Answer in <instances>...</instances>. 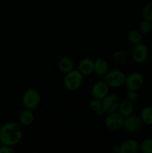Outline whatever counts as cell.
<instances>
[{"instance_id": "cell-1", "label": "cell", "mask_w": 152, "mask_h": 153, "mask_svg": "<svg viewBox=\"0 0 152 153\" xmlns=\"http://www.w3.org/2000/svg\"><path fill=\"white\" fill-rule=\"evenodd\" d=\"M22 130L15 122H7L0 128V142L3 144L15 146L21 141Z\"/></svg>"}, {"instance_id": "cell-2", "label": "cell", "mask_w": 152, "mask_h": 153, "mask_svg": "<svg viewBox=\"0 0 152 153\" xmlns=\"http://www.w3.org/2000/svg\"><path fill=\"white\" fill-rule=\"evenodd\" d=\"M83 83V75L78 70H72L66 73L64 78V85L70 91L78 90Z\"/></svg>"}, {"instance_id": "cell-3", "label": "cell", "mask_w": 152, "mask_h": 153, "mask_svg": "<svg viewBox=\"0 0 152 153\" xmlns=\"http://www.w3.org/2000/svg\"><path fill=\"white\" fill-rule=\"evenodd\" d=\"M41 101V96L37 90L31 88L24 93L22 98V102L25 108L35 109Z\"/></svg>"}, {"instance_id": "cell-4", "label": "cell", "mask_w": 152, "mask_h": 153, "mask_svg": "<svg viewBox=\"0 0 152 153\" xmlns=\"http://www.w3.org/2000/svg\"><path fill=\"white\" fill-rule=\"evenodd\" d=\"M125 78L126 76L123 72L114 69L107 72L104 76V81L110 88H119L125 85Z\"/></svg>"}, {"instance_id": "cell-5", "label": "cell", "mask_w": 152, "mask_h": 153, "mask_svg": "<svg viewBox=\"0 0 152 153\" xmlns=\"http://www.w3.org/2000/svg\"><path fill=\"white\" fill-rule=\"evenodd\" d=\"M104 123H105L106 127L109 130L118 131L123 127L124 117L117 111L107 114Z\"/></svg>"}, {"instance_id": "cell-6", "label": "cell", "mask_w": 152, "mask_h": 153, "mask_svg": "<svg viewBox=\"0 0 152 153\" xmlns=\"http://www.w3.org/2000/svg\"><path fill=\"white\" fill-rule=\"evenodd\" d=\"M142 121L140 116L134 114H131L124 117L123 126L128 132L135 133L139 131L142 127Z\"/></svg>"}, {"instance_id": "cell-7", "label": "cell", "mask_w": 152, "mask_h": 153, "mask_svg": "<svg viewBox=\"0 0 152 153\" xmlns=\"http://www.w3.org/2000/svg\"><path fill=\"white\" fill-rule=\"evenodd\" d=\"M148 49L145 43H141L134 45L132 49V58L137 64H142L148 58Z\"/></svg>"}, {"instance_id": "cell-8", "label": "cell", "mask_w": 152, "mask_h": 153, "mask_svg": "<svg viewBox=\"0 0 152 153\" xmlns=\"http://www.w3.org/2000/svg\"><path fill=\"white\" fill-rule=\"evenodd\" d=\"M119 103H120V101L117 96L113 95V94H108L101 100V108L105 114L113 113V112L117 111Z\"/></svg>"}, {"instance_id": "cell-9", "label": "cell", "mask_w": 152, "mask_h": 153, "mask_svg": "<svg viewBox=\"0 0 152 153\" xmlns=\"http://www.w3.org/2000/svg\"><path fill=\"white\" fill-rule=\"evenodd\" d=\"M144 83V79L142 76L139 73H132L125 78V85L128 90L138 91Z\"/></svg>"}, {"instance_id": "cell-10", "label": "cell", "mask_w": 152, "mask_h": 153, "mask_svg": "<svg viewBox=\"0 0 152 153\" xmlns=\"http://www.w3.org/2000/svg\"><path fill=\"white\" fill-rule=\"evenodd\" d=\"M110 87L106 83L105 81H98L95 82L91 89V94L92 98L101 100L109 94Z\"/></svg>"}, {"instance_id": "cell-11", "label": "cell", "mask_w": 152, "mask_h": 153, "mask_svg": "<svg viewBox=\"0 0 152 153\" xmlns=\"http://www.w3.org/2000/svg\"><path fill=\"white\" fill-rule=\"evenodd\" d=\"M139 150V144L134 139L126 140L119 146V152L120 153H137Z\"/></svg>"}, {"instance_id": "cell-12", "label": "cell", "mask_w": 152, "mask_h": 153, "mask_svg": "<svg viewBox=\"0 0 152 153\" xmlns=\"http://www.w3.org/2000/svg\"><path fill=\"white\" fill-rule=\"evenodd\" d=\"M108 64L104 58H98L94 61V73L98 76H104L109 71Z\"/></svg>"}, {"instance_id": "cell-13", "label": "cell", "mask_w": 152, "mask_h": 153, "mask_svg": "<svg viewBox=\"0 0 152 153\" xmlns=\"http://www.w3.org/2000/svg\"><path fill=\"white\" fill-rule=\"evenodd\" d=\"M58 67L61 73L66 74L74 70V61L71 57L63 56L58 61Z\"/></svg>"}, {"instance_id": "cell-14", "label": "cell", "mask_w": 152, "mask_h": 153, "mask_svg": "<svg viewBox=\"0 0 152 153\" xmlns=\"http://www.w3.org/2000/svg\"><path fill=\"white\" fill-rule=\"evenodd\" d=\"M78 70L84 76L89 75L94 71V61L91 58H83L79 62Z\"/></svg>"}, {"instance_id": "cell-15", "label": "cell", "mask_w": 152, "mask_h": 153, "mask_svg": "<svg viewBox=\"0 0 152 153\" xmlns=\"http://www.w3.org/2000/svg\"><path fill=\"white\" fill-rule=\"evenodd\" d=\"M134 104H133V102H131L128 101V100L121 102L119 103V108H118L119 113L121 115H122L124 117L134 113Z\"/></svg>"}, {"instance_id": "cell-16", "label": "cell", "mask_w": 152, "mask_h": 153, "mask_svg": "<svg viewBox=\"0 0 152 153\" xmlns=\"http://www.w3.org/2000/svg\"><path fill=\"white\" fill-rule=\"evenodd\" d=\"M19 122L24 126H29L34 122V114L31 109L25 108L20 113L19 117Z\"/></svg>"}, {"instance_id": "cell-17", "label": "cell", "mask_w": 152, "mask_h": 153, "mask_svg": "<svg viewBox=\"0 0 152 153\" xmlns=\"http://www.w3.org/2000/svg\"><path fill=\"white\" fill-rule=\"evenodd\" d=\"M140 118L143 123L152 126V106H148L142 110Z\"/></svg>"}, {"instance_id": "cell-18", "label": "cell", "mask_w": 152, "mask_h": 153, "mask_svg": "<svg viewBox=\"0 0 152 153\" xmlns=\"http://www.w3.org/2000/svg\"><path fill=\"white\" fill-rule=\"evenodd\" d=\"M142 33L138 30H131L128 34V41L132 44L136 45L142 42Z\"/></svg>"}, {"instance_id": "cell-19", "label": "cell", "mask_w": 152, "mask_h": 153, "mask_svg": "<svg viewBox=\"0 0 152 153\" xmlns=\"http://www.w3.org/2000/svg\"><path fill=\"white\" fill-rule=\"evenodd\" d=\"M113 58L118 64H124L128 60V53L125 50H118L113 53Z\"/></svg>"}, {"instance_id": "cell-20", "label": "cell", "mask_w": 152, "mask_h": 153, "mask_svg": "<svg viewBox=\"0 0 152 153\" xmlns=\"http://www.w3.org/2000/svg\"><path fill=\"white\" fill-rule=\"evenodd\" d=\"M152 30V22L146 19L141 21L139 25V31L142 34H148Z\"/></svg>"}, {"instance_id": "cell-21", "label": "cell", "mask_w": 152, "mask_h": 153, "mask_svg": "<svg viewBox=\"0 0 152 153\" xmlns=\"http://www.w3.org/2000/svg\"><path fill=\"white\" fill-rule=\"evenodd\" d=\"M139 149L143 153H152V138L143 140L139 145Z\"/></svg>"}, {"instance_id": "cell-22", "label": "cell", "mask_w": 152, "mask_h": 153, "mask_svg": "<svg viewBox=\"0 0 152 153\" xmlns=\"http://www.w3.org/2000/svg\"><path fill=\"white\" fill-rule=\"evenodd\" d=\"M142 16L144 19L152 22V2L148 3L142 9Z\"/></svg>"}, {"instance_id": "cell-23", "label": "cell", "mask_w": 152, "mask_h": 153, "mask_svg": "<svg viewBox=\"0 0 152 153\" xmlns=\"http://www.w3.org/2000/svg\"><path fill=\"white\" fill-rule=\"evenodd\" d=\"M89 108L92 111H97L101 108V100L93 98L89 102Z\"/></svg>"}, {"instance_id": "cell-24", "label": "cell", "mask_w": 152, "mask_h": 153, "mask_svg": "<svg viewBox=\"0 0 152 153\" xmlns=\"http://www.w3.org/2000/svg\"><path fill=\"white\" fill-rule=\"evenodd\" d=\"M127 100L128 101L131 102H135L138 100V94H137V91H133V90H128V93H127Z\"/></svg>"}, {"instance_id": "cell-25", "label": "cell", "mask_w": 152, "mask_h": 153, "mask_svg": "<svg viewBox=\"0 0 152 153\" xmlns=\"http://www.w3.org/2000/svg\"><path fill=\"white\" fill-rule=\"evenodd\" d=\"M14 152V149L12 146L3 144L0 145V153H13Z\"/></svg>"}, {"instance_id": "cell-26", "label": "cell", "mask_w": 152, "mask_h": 153, "mask_svg": "<svg viewBox=\"0 0 152 153\" xmlns=\"http://www.w3.org/2000/svg\"><path fill=\"white\" fill-rule=\"evenodd\" d=\"M95 113L97 114L98 115H100V116H102V115H104V114H105V112L104 111V110H103L102 108H101L98 109L97 111H95Z\"/></svg>"}, {"instance_id": "cell-27", "label": "cell", "mask_w": 152, "mask_h": 153, "mask_svg": "<svg viewBox=\"0 0 152 153\" xmlns=\"http://www.w3.org/2000/svg\"><path fill=\"white\" fill-rule=\"evenodd\" d=\"M151 1H152V0H151Z\"/></svg>"}]
</instances>
